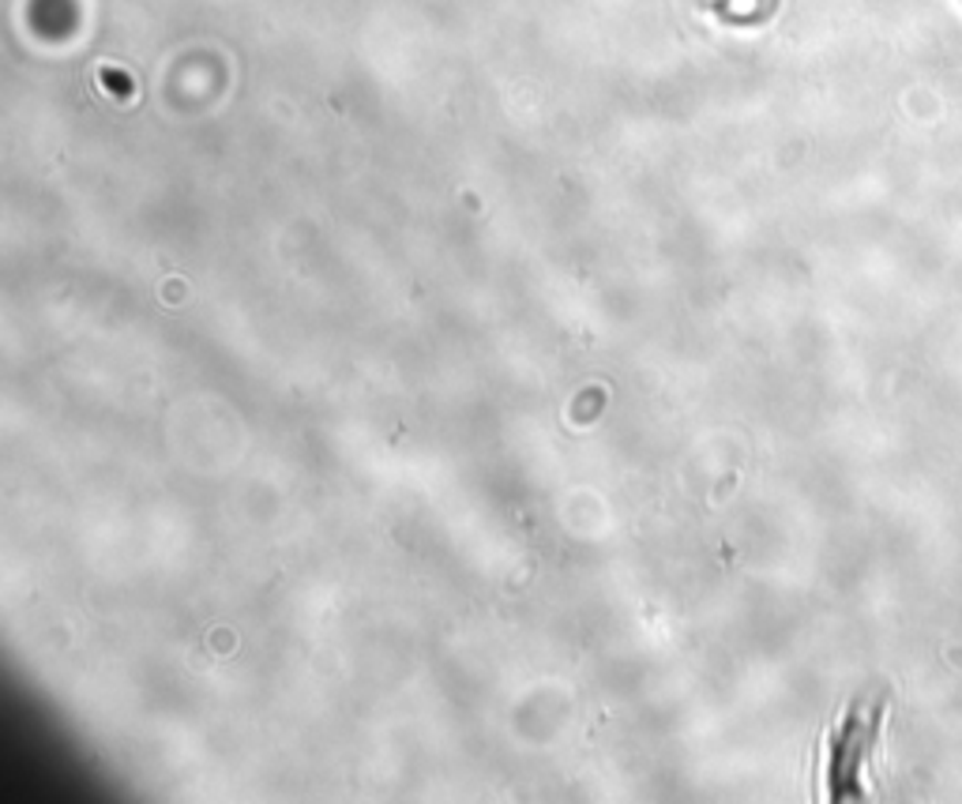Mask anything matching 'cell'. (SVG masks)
<instances>
[{
  "mask_svg": "<svg viewBox=\"0 0 962 804\" xmlns=\"http://www.w3.org/2000/svg\"><path fill=\"white\" fill-rule=\"evenodd\" d=\"M883 722V703H854L842 714V722L831 733V752H827V797L831 801H850L861 797V767L872 755L876 733Z\"/></svg>",
  "mask_w": 962,
  "mask_h": 804,
  "instance_id": "1",
  "label": "cell"
}]
</instances>
